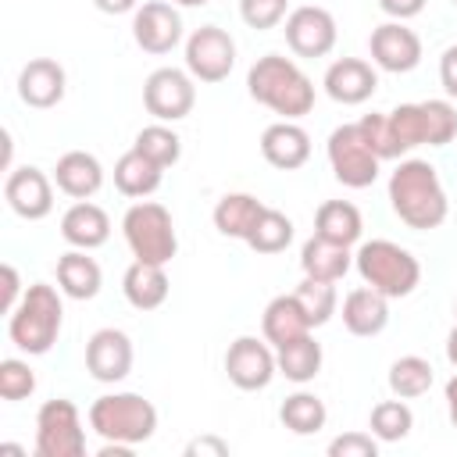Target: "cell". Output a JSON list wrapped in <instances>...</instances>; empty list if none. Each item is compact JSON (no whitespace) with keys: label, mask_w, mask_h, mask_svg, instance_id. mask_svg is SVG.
<instances>
[{"label":"cell","mask_w":457,"mask_h":457,"mask_svg":"<svg viewBox=\"0 0 457 457\" xmlns=\"http://www.w3.org/2000/svg\"><path fill=\"white\" fill-rule=\"evenodd\" d=\"M389 204L393 214L418 232L439 228L450 214V200L439 182V171L421 157H407L396 164V171L389 175Z\"/></svg>","instance_id":"6da1fadb"},{"label":"cell","mask_w":457,"mask_h":457,"mask_svg":"<svg viewBox=\"0 0 457 457\" xmlns=\"http://www.w3.org/2000/svg\"><path fill=\"white\" fill-rule=\"evenodd\" d=\"M246 89L257 104L282 114L286 121H296V118L311 114V107H314V82L300 71L296 61H289L282 54L257 57L246 71Z\"/></svg>","instance_id":"7a4b0ae2"},{"label":"cell","mask_w":457,"mask_h":457,"mask_svg":"<svg viewBox=\"0 0 457 457\" xmlns=\"http://www.w3.org/2000/svg\"><path fill=\"white\" fill-rule=\"evenodd\" d=\"M61 321H64V303L57 289L46 282H32L18 300V307L7 314V336L21 353L39 357L57 343Z\"/></svg>","instance_id":"3957f363"},{"label":"cell","mask_w":457,"mask_h":457,"mask_svg":"<svg viewBox=\"0 0 457 457\" xmlns=\"http://www.w3.org/2000/svg\"><path fill=\"white\" fill-rule=\"evenodd\" d=\"M353 268L364 278V286L378 289L389 300L411 296L421 282V264L411 250H403L393 239H368L353 253Z\"/></svg>","instance_id":"277c9868"},{"label":"cell","mask_w":457,"mask_h":457,"mask_svg":"<svg viewBox=\"0 0 457 457\" xmlns=\"http://www.w3.org/2000/svg\"><path fill=\"white\" fill-rule=\"evenodd\" d=\"M89 428L107 443L139 446L157 432V407L139 393H107L93 400Z\"/></svg>","instance_id":"5b68a950"},{"label":"cell","mask_w":457,"mask_h":457,"mask_svg":"<svg viewBox=\"0 0 457 457\" xmlns=\"http://www.w3.org/2000/svg\"><path fill=\"white\" fill-rule=\"evenodd\" d=\"M121 232L125 243L132 250L136 261H150V264H168L179 253V236H175V221L168 214L164 204L157 200H139L125 211L121 218Z\"/></svg>","instance_id":"8992f818"},{"label":"cell","mask_w":457,"mask_h":457,"mask_svg":"<svg viewBox=\"0 0 457 457\" xmlns=\"http://www.w3.org/2000/svg\"><path fill=\"white\" fill-rule=\"evenodd\" d=\"M36 453L39 457H82L86 453V428L71 400L57 396L36 411Z\"/></svg>","instance_id":"52a82bcc"},{"label":"cell","mask_w":457,"mask_h":457,"mask_svg":"<svg viewBox=\"0 0 457 457\" xmlns=\"http://www.w3.org/2000/svg\"><path fill=\"white\" fill-rule=\"evenodd\" d=\"M325 154H328L332 175H336L343 186H350V189H368V186L378 179V157H375V150L364 143V136H361L357 125H339V129H332Z\"/></svg>","instance_id":"ba28073f"},{"label":"cell","mask_w":457,"mask_h":457,"mask_svg":"<svg viewBox=\"0 0 457 457\" xmlns=\"http://www.w3.org/2000/svg\"><path fill=\"white\" fill-rule=\"evenodd\" d=\"M236 68V39L218 25H200L186 39V71L200 82H221Z\"/></svg>","instance_id":"9c48e42d"},{"label":"cell","mask_w":457,"mask_h":457,"mask_svg":"<svg viewBox=\"0 0 457 457\" xmlns=\"http://www.w3.org/2000/svg\"><path fill=\"white\" fill-rule=\"evenodd\" d=\"M196 104L193 75L182 68H157L143 82V107L157 121H182Z\"/></svg>","instance_id":"30bf717a"},{"label":"cell","mask_w":457,"mask_h":457,"mask_svg":"<svg viewBox=\"0 0 457 457\" xmlns=\"http://www.w3.org/2000/svg\"><path fill=\"white\" fill-rule=\"evenodd\" d=\"M225 375L236 389L243 393H257L264 389L275 375H278V361L268 346V339L257 336H239L236 343H228L225 350Z\"/></svg>","instance_id":"8fae6325"},{"label":"cell","mask_w":457,"mask_h":457,"mask_svg":"<svg viewBox=\"0 0 457 457\" xmlns=\"http://www.w3.org/2000/svg\"><path fill=\"white\" fill-rule=\"evenodd\" d=\"M286 43L296 57H325L332 54L336 46V18L318 7V4H303V7H293L286 14Z\"/></svg>","instance_id":"7c38bea8"},{"label":"cell","mask_w":457,"mask_h":457,"mask_svg":"<svg viewBox=\"0 0 457 457\" xmlns=\"http://www.w3.org/2000/svg\"><path fill=\"white\" fill-rule=\"evenodd\" d=\"M132 39L146 54H171L182 43V14L164 0H146L132 14Z\"/></svg>","instance_id":"4fadbf2b"},{"label":"cell","mask_w":457,"mask_h":457,"mask_svg":"<svg viewBox=\"0 0 457 457\" xmlns=\"http://www.w3.org/2000/svg\"><path fill=\"white\" fill-rule=\"evenodd\" d=\"M368 50H371V61L393 75L414 71L421 64V39L403 21H382L378 29H371Z\"/></svg>","instance_id":"5bb4252c"},{"label":"cell","mask_w":457,"mask_h":457,"mask_svg":"<svg viewBox=\"0 0 457 457\" xmlns=\"http://www.w3.org/2000/svg\"><path fill=\"white\" fill-rule=\"evenodd\" d=\"M4 200L18 218L39 221L54 211V182L46 179V171H39L32 164L11 168L7 182H4Z\"/></svg>","instance_id":"9a60e30c"},{"label":"cell","mask_w":457,"mask_h":457,"mask_svg":"<svg viewBox=\"0 0 457 457\" xmlns=\"http://www.w3.org/2000/svg\"><path fill=\"white\" fill-rule=\"evenodd\" d=\"M136 350L121 328H96L86 343V371L96 382H121L132 371Z\"/></svg>","instance_id":"2e32d148"},{"label":"cell","mask_w":457,"mask_h":457,"mask_svg":"<svg viewBox=\"0 0 457 457\" xmlns=\"http://www.w3.org/2000/svg\"><path fill=\"white\" fill-rule=\"evenodd\" d=\"M325 93L336 100V104H343V107H357V104H364V100H371L375 96V89H378V75H375V68L368 64V61H361V57H339V61H332L328 68H325Z\"/></svg>","instance_id":"e0dca14e"},{"label":"cell","mask_w":457,"mask_h":457,"mask_svg":"<svg viewBox=\"0 0 457 457\" xmlns=\"http://www.w3.org/2000/svg\"><path fill=\"white\" fill-rule=\"evenodd\" d=\"M64 89H68V75L54 57H32L18 71V96L36 111L57 107L64 100Z\"/></svg>","instance_id":"ac0fdd59"},{"label":"cell","mask_w":457,"mask_h":457,"mask_svg":"<svg viewBox=\"0 0 457 457\" xmlns=\"http://www.w3.org/2000/svg\"><path fill=\"white\" fill-rule=\"evenodd\" d=\"M261 154H264V161L271 164V168H278V171H296V168H303L307 164V157H311V136L296 125V121H275V125H268L264 132H261Z\"/></svg>","instance_id":"d6986e66"},{"label":"cell","mask_w":457,"mask_h":457,"mask_svg":"<svg viewBox=\"0 0 457 457\" xmlns=\"http://www.w3.org/2000/svg\"><path fill=\"white\" fill-rule=\"evenodd\" d=\"M343 325L350 336H378L389 325V296H382L371 286H357L343 296Z\"/></svg>","instance_id":"ffe728a7"},{"label":"cell","mask_w":457,"mask_h":457,"mask_svg":"<svg viewBox=\"0 0 457 457\" xmlns=\"http://www.w3.org/2000/svg\"><path fill=\"white\" fill-rule=\"evenodd\" d=\"M61 236L75 250H96V246H104L111 239V218H107L104 207H96L89 200H75L61 214Z\"/></svg>","instance_id":"44dd1931"},{"label":"cell","mask_w":457,"mask_h":457,"mask_svg":"<svg viewBox=\"0 0 457 457\" xmlns=\"http://www.w3.org/2000/svg\"><path fill=\"white\" fill-rule=\"evenodd\" d=\"M54 182L64 196L71 200H89L100 186H104V164L86 154V150H68L57 157V168H54Z\"/></svg>","instance_id":"7402d4cb"},{"label":"cell","mask_w":457,"mask_h":457,"mask_svg":"<svg viewBox=\"0 0 457 457\" xmlns=\"http://www.w3.org/2000/svg\"><path fill=\"white\" fill-rule=\"evenodd\" d=\"M168 271L164 264H150V261H132L121 275V293L136 311H157L168 300Z\"/></svg>","instance_id":"603a6c76"},{"label":"cell","mask_w":457,"mask_h":457,"mask_svg":"<svg viewBox=\"0 0 457 457\" xmlns=\"http://www.w3.org/2000/svg\"><path fill=\"white\" fill-rule=\"evenodd\" d=\"M300 268L307 278H325V282H339L350 268H353V253L343 243H332L325 236H311L300 246Z\"/></svg>","instance_id":"cb8c5ba5"},{"label":"cell","mask_w":457,"mask_h":457,"mask_svg":"<svg viewBox=\"0 0 457 457\" xmlns=\"http://www.w3.org/2000/svg\"><path fill=\"white\" fill-rule=\"evenodd\" d=\"M164 182V168L157 161H150L146 154H139L136 146L125 150L118 161H114V186L121 196H132V200H143L150 193H157Z\"/></svg>","instance_id":"d4e9b609"},{"label":"cell","mask_w":457,"mask_h":457,"mask_svg":"<svg viewBox=\"0 0 457 457\" xmlns=\"http://www.w3.org/2000/svg\"><path fill=\"white\" fill-rule=\"evenodd\" d=\"M261 332H264V339L278 350V346H286V343L307 336V332H311V321H307L300 300H296L293 293H282V296H275V300L264 307Z\"/></svg>","instance_id":"484cf974"},{"label":"cell","mask_w":457,"mask_h":457,"mask_svg":"<svg viewBox=\"0 0 457 457\" xmlns=\"http://www.w3.org/2000/svg\"><path fill=\"white\" fill-rule=\"evenodd\" d=\"M57 286L71 300H93L104 286V271L89 257V250H68L57 257Z\"/></svg>","instance_id":"4316f807"},{"label":"cell","mask_w":457,"mask_h":457,"mask_svg":"<svg viewBox=\"0 0 457 457\" xmlns=\"http://www.w3.org/2000/svg\"><path fill=\"white\" fill-rule=\"evenodd\" d=\"M261 214H264V204L257 196H250V193H225L214 204V214L211 218H214V228L221 236L246 243V236L253 232V225H257Z\"/></svg>","instance_id":"83f0119b"},{"label":"cell","mask_w":457,"mask_h":457,"mask_svg":"<svg viewBox=\"0 0 457 457\" xmlns=\"http://www.w3.org/2000/svg\"><path fill=\"white\" fill-rule=\"evenodd\" d=\"M314 232L332 239V243L353 246L361 239V232H364V221H361V211L350 200H325L314 211Z\"/></svg>","instance_id":"f1b7e54d"},{"label":"cell","mask_w":457,"mask_h":457,"mask_svg":"<svg viewBox=\"0 0 457 457\" xmlns=\"http://www.w3.org/2000/svg\"><path fill=\"white\" fill-rule=\"evenodd\" d=\"M275 361H278V375H286L289 382L303 386V382H311V378L321 371L325 353H321V343L307 332V336H300V339L278 346V350H275Z\"/></svg>","instance_id":"f546056e"},{"label":"cell","mask_w":457,"mask_h":457,"mask_svg":"<svg viewBox=\"0 0 457 457\" xmlns=\"http://www.w3.org/2000/svg\"><path fill=\"white\" fill-rule=\"evenodd\" d=\"M278 418H282V425H286L293 436H314V432L325 428L328 411H325V400H321V396L300 389V393H293V396L282 400Z\"/></svg>","instance_id":"4dcf8cb0"},{"label":"cell","mask_w":457,"mask_h":457,"mask_svg":"<svg viewBox=\"0 0 457 457\" xmlns=\"http://www.w3.org/2000/svg\"><path fill=\"white\" fill-rule=\"evenodd\" d=\"M432 364L418 353H403L389 364V389L393 396L400 400H414V396H425L432 389Z\"/></svg>","instance_id":"1f68e13d"},{"label":"cell","mask_w":457,"mask_h":457,"mask_svg":"<svg viewBox=\"0 0 457 457\" xmlns=\"http://www.w3.org/2000/svg\"><path fill=\"white\" fill-rule=\"evenodd\" d=\"M289 243H293V221L282 211L264 207V214L257 218L253 232L246 236V246L253 253H282Z\"/></svg>","instance_id":"d6a6232c"},{"label":"cell","mask_w":457,"mask_h":457,"mask_svg":"<svg viewBox=\"0 0 457 457\" xmlns=\"http://www.w3.org/2000/svg\"><path fill=\"white\" fill-rule=\"evenodd\" d=\"M293 296L300 300V307H303V314H307L311 328L325 325V321L336 314V307H339L336 282H325V278H307V275H303V282L293 289Z\"/></svg>","instance_id":"836d02e7"},{"label":"cell","mask_w":457,"mask_h":457,"mask_svg":"<svg viewBox=\"0 0 457 457\" xmlns=\"http://www.w3.org/2000/svg\"><path fill=\"white\" fill-rule=\"evenodd\" d=\"M132 146H136L139 154H146L150 161H157L161 168H171V164H179V157H182V139H179V132L168 129L164 121H154V125L139 129Z\"/></svg>","instance_id":"e575fe53"},{"label":"cell","mask_w":457,"mask_h":457,"mask_svg":"<svg viewBox=\"0 0 457 457\" xmlns=\"http://www.w3.org/2000/svg\"><path fill=\"white\" fill-rule=\"evenodd\" d=\"M371 436L378 443H400L411 428H414V414L403 400H382L371 407V421H368Z\"/></svg>","instance_id":"d590c367"},{"label":"cell","mask_w":457,"mask_h":457,"mask_svg":"<svg viewBox=\"0 0 457 457\" xmlns=\"http://www.w3.org/2000/svg\"><path fill=\"white\" fill-rule=\"evenodd\" d=\"M421 129L428 146H446L457 136V107L450 100H421Z\"/></svg>","instance_id":"8d00e7d4"},{"label":"cell","mask_w":457,"mask_h":457,"mask_svg":"<svg viewBox=\"0 0 457 457\" xmlns=\"http://www.w3.org/2000/svg\"><path fill=\"white\" fill-rule=\"evenodd\" d=\"M357 129H361V136H364V143L375 150V157L378 161H396V157H403V150H400V143H396V136H393V125H389V114H364L361 121H357Z\"/></svg>","instance_id":"74e56055"},{"label":"cell","mask_w":457,"mask_h":457,"mask_svg":"<svg viewBox=\"0 0 457 457\" xmlns=\"http://www.w3.org/2000/svg\"><path fill=\"white\" fill-rule=\"evenodd\" d=\"M36 393V371L21 357H4L0 361V396L4 400H25Z\"/></svg>","instance_id":"f35d334b"},{"label":"cell","mask_w":457,"mask_h":457,"mask_svg":"<svg viewBox=\"0 0 457 457\" xmlns=\"http://www.w3.org/2000/svg\"><path fill=\"white\" fill-rule=\"evenodd\" d=\"M389 125H393V136L400 143V150H414L425 143V129H421V107L418 104H400L389 111Z\"/></svg>","instance_id":"ab89813d"},{"label":"cell","mask_w":457,"mask_h":457,"mask_svg":"<svg viewBox=\"0 0 457 457\" xmlns=\"http://www.w3.org/2000/svg\"><path fill=\"white\" fill-rule=\"evenodd\" d=\"M289 14V0H239V18L250 29H275L278 21H286Z\"/></svg>","instance_id":"60d3db41"},{"label":"cell","mask_w":457,"mask_h":457,"mask_svg":"<svg viewBox=\"0 0 457 457\" xmlns=\"http://www.w3.org/2000/svg\"><path fill=\"white\" fill-rule=\"evenodd\" d=\"M378 439L371 432H343L328 443V457H375Z\"/></svg>","instance_id":"b9f144b4"},{"label":"cell","mask_w":457,"mask_h":457,"mask_svg":"<svg viewBox=\"0 0 457 457\" xmlns=\"http://www.w3.org/2000/svg\"><path fill=\"white\" fill-rule=\"evenodd\" d=\"M0 275H4V293H0V311H4V314H11V311L18 307V300L25 296V293H21V278H18V268H14V264H4V268H0Z\"/></svg>","instance_id":"7bdbcfd3"},{"label":"cell","mask_w":457,"mask_h":457,"mask_svg":"<svg viewBox=\"0 0 457 457\" xmlns=\"http://www.w3.org/2000/svg\"><path fill=\"white\" fill-rule=\"evenodd\" d=\"M439 82H443L446 96H453V100H457V43H453V46H446V50H443V57H439Z\"/></svg>","instance_id":"ee69618b"},{"label":"cell","mask_w":457,"mask_h":457,"mask_svg":"<svg viewBox=\"0 0 457 457\" xmlns=\"http://www.w3.org/2000/svg\"><path fill=\"white\" fill-rule=\"evenodd\" d=\"M425 4H428V0H378L382 14H389L393 21H407V18L421 14V11H425Z\"/></svg>","instance_id":"f6af8a7d"},{"label":"cell","mask_w":457,"mask_h":457,"mask_svg":"<svg viewBox=\"0 0 457 457\" xmlns=\"http://www.w3.org/2000/svg\"><path fill=\"white\" fill-rule=\"evenodd\" d=\"M186 453H189V457H196V453L228 457V443H225V439H218V436H200V439H193V443L186 446Z\"/></svg>","instance_id":"bcb514c9"},{"label":"cell","mask_w":457,"mask_h":457,"mask_svg":"<svg viewBox=\"0 0 457 457\" xmlns=\"http://www.w3.org/2000/svg\"><path fill=\"white\" fill-rule=\"evenodd\" d=\"M93 4H96V11H104V14H129V11L139 7V0H93Z\"/></svg>","instance_id":"7dc6e473"},{"label":"cell","mask_w":457,"mask_h":457,"mask_svg":"<svg viewBox=\"0 0 457 457\" xmlns=\"http://www.w3.org/2000/svg\"><path fill=\"white\" fill-rule=\"evenodd\" d=\"M132 450H136V446H129V443H107V439H104L100 457H132Z\"/></svg>","instance_id":"c3c4849f"},{"label":"cell","mask_w":457,"mask_h":457,"mask_svg":"<svg viewBox=\"0 0 457 457\" xmlns=\"http://www.w3.org/2000/svg\"><path fill=\"white\" fill-rule=\"evenodd\" d=\"M446 414H450V421L457 428V375L446 382Z\"/></svg>","instance_id":"681fc988"},{"label":"cell","mask_w":457,"mask_h":457,"mask_svg":"<svg viewBox=\"0 0 457 457\" xmlns=\"http://www.w3.org/2000/svg\"><path fill=\"white\" fill-rule=\"evenodd\" d=\"M446 357H450V364L457 368V321H453V328H450V336H446Z\"/></svg>","instance_id":"f907efd6"},{"label":"cell","mask_w":457,"mask_h":457,"mask_svg":"<svg viewBox=\"0 0 457 457\" xmlns=\"http://www.w3.org/2000/svg\"><path fill=\"white\" fill-rule=\"evenodd\" d=\"M171 4H179V7H204V4H211V0H171Z\"/></svg>","instance_id":"816d5d0a"},{"label":"cell","mask_w":457,"mask_h":457,"mask_svg":"<svg viewBox=\"0 0 457 457\" xmlns=\"http://www.w3.org/2000/svg\"><path fill=\"white\" fill-rule=\"evenodd\" d=\"M453 318H457V300H453Z\"/></svg>","instance_id":"f5cc1de1"},{"label":"cell","mask_w":457,"mask_h":457,"mask_svg":"<svg viewBox=\"0 0 457 457\" xmlns=\"http://www.w3.org/2000/svg\"><path fill=\"white\" fill-rule=\"evenodd\" d=\"M450 4H457V0H450Z\"/></svg>","instance_id":"db71d44e"}]
</instances>
